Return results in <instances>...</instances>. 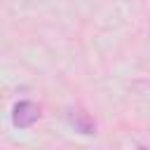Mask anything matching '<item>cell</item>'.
I'll return each mask as SVG.
<instances>
[{"instance_id": "6da1fadb", "label": "cell", "mask_w": 150, "mask_h": 150, "mask_svg": "<svg viewBox=\"0 0 150 150\" xmlns=\"http://www.w3.org/2000/svg\"><path fill=\"white\" fill-rule=\"evenodd\" d=\"M40 105L38 103H33V101H19L14 108H12V122H14V127H19V129H28V127H33L38 120H40Z\"/></svg>"}, {"instance_id": "7a4b0ae2", "label": "cell", "mask_w": 150, "mask_h": 150, "mask_svg": "<svg viewBox=\"0 0 150 150\" xmlns=\"http://www.w3.org/2000/svg\"><path fill=\"white\" fill-rule=\"evenodd\" d=\"M68 122H70V124L75 127V131H80V134H94V129H96L94 117H91L89 112L80 110V108H73V110L68 112Z\"/></svg>"}]
</instances>
